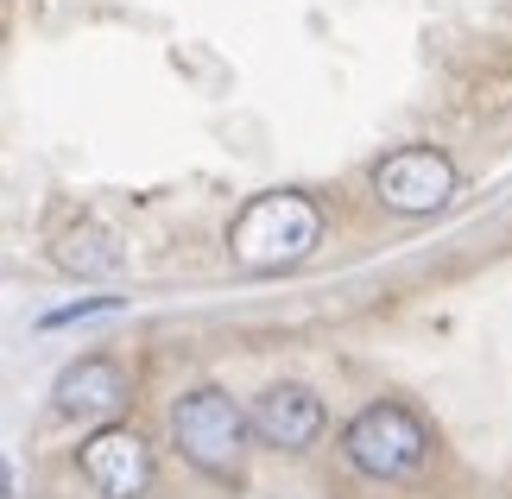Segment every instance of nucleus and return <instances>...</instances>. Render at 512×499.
<instances>
[{
    "label": "nucleus",
    "mask_w": 512,
    "mask_h": 499,
    "mask_svg": "<svg viewBox=\"0 0 512 499\" xmlns=\"http://www.w3.org/2000/svg\"><path fill=\"white\" fill-rule=\"evenodd\" d=\"M102 310H121V297H83V304H64L45 316V329H64V323H83V316H102Z\"/></svg>",
    "instance_id": "obj_9"
},
{
    "label": "nucleus",
    "mask_w": 512,
    "mask_h": 499,
    "mask_svg": "<svg viewBox=\"0 0 512 499\" xmlns=\"http://www.w3.org/2000/svg\"><path fill=\"white\" fill-rule=\"evenodd\" d=\"M323 247V209L304 190H260L228 222V259L247 272H291Z\"/></svg>",
    "instance_id": "obj_1"
},
{
    "label": "nucleus",
    "mask_w": 512,
    "mask_h": 499,
    "mask_svg": "<svg viewBox=\"0 0 512 499\" xmlns=\"http://www.w3.org/2000/svg\"><path fill=\"white\" fill-rule=\"evenodd\" d=\"M373 196L392 215H437L456 196V158L443 146H399L373 165Z\"/></svg>",
    "instance_id": "obj_4"
},
{
    "label": "nucleus",
    "mask_w": 512,
    "mask_h": 499,
    "mask_svg": "<svg viewBox=\"0 0 512 499\" xmlns=\"http://www.w3.org/2000/svg\"><path fill=\"white\" fill-rule=\"evenodd\" d=\"M247 430H253V417L234 405L222 386H196L171 405V443L196 474H209V481H234V474H241Z\"/></svg>",
    "instance_id": "obj_2"
},
{
    "label": "nucleus",
    "mask_w": 512,
    "mask_h": 499,
    "mask_svg": "<svg viewBox=\"0 0 512 499\" xmlns=\"http://www.w3.org/2000/svg\"><path fill=\"white\" fill-rule=\"evenodd\" d=\"M121 405H127V373L108 354H89V361L64 367V379H57V411L64 417H108Z\"/></svg>",
    "instance_id": "obj_7"
},
{
    "label": "nucleus",
    "mask_w": 512,
    "mask_h": 499,
    "mask_svg": "<svg viewBox=\"0 0 512 499\" xmlns=\"http://www.w3.org/2000/svg\"><path fill=\"white\" fill-rule=\"evenodd\" d=\"M57 266L76 272V278H121L127 272V253L108 228H70L57 241Z\"/></svg>",
    "instance_id": "obj_8"
},
{
    "label": "nucleus",
    "mask_w": 512,
    "mask_h": 499,
    "mask_svg": "<svg viewBox=\"0 0 512 499\" xmlns=\"http://www.w3.org/2000/svg\"><path fill=\"white\" fill-rule=\"evenodd\" d=\"M152 468H159L152 462V443L140 430H127V424H102L83 449H76V474H83L102 499H146Z\"/></svg>",
    "instance_id": "obj_5"
},
{
    "label": "nucleus",
    "mask_w": 512,
    "mask_h": 499,
    "mask_svg": "<svg viewBox=\"0 0 512 499\" xmlns=\"http://www.w3.org/2000/svg\"><path fill=\"white\" fill-rule=\"evenodd\" d=\"M247 417H253V436L272 443V449H310L323 436V424H329L323 398L310 386H291V379H285V386H266L247 405Z\"/></svg>",
    "instance_id": "obj_6"
},
{
    "label": "nucleus",
    "mask_w": 512,
    "mask_h": 499,
    "mask_svg": "<svg viewBox=\"0 0 512 499\" xmlns=\"http://www.w3.org/2000/svg\"><path fill=\"white\" fill-rule=\"evenodd\" d=\"M342 455H348V468L367 474V481H411V474L424 468V455H430V430L418 424V411L380 398V405H361L348 417Z\"/></svg>",
    "instance_id": "obj_3"
}]
</instances>
